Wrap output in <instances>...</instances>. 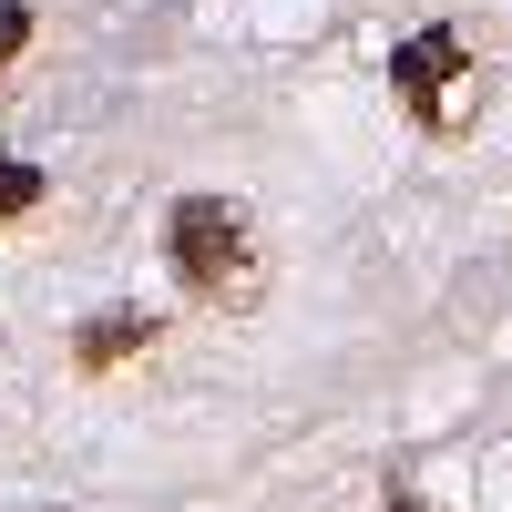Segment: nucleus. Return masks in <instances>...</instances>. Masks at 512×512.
<instances>
[{
	"label": "nucleus",
	"mask_w": 512,
	"mask_h": 512,
	"mask_svg": "<svg viewBox=\"0 0 512 512\" xmlns=\"http://www.w3.org/2000/svg\"><path fill=\"white\" fill-rule=\"evenodd\" d=\"M164 256H175V277L195 297H226L246 277V216L226 195H175V216H164Z\"/></svg>",
	"instance_id": "f257e3e1"
},
{
	"label": "nucleus",
	"mask_w": 512,
	"mask_h": 512,
	"mask_svg": "<svg viewBox=\"0 0 512 512\" xmlns=\"http://www.w3.org/2000/svg\"><path fill=\"white\" fill-rule=\"evenodd\" d=\"M390 72H400V93L420 103V123H451V103H441V82L461 72V41H451V31H420V41H400V62H390Z\"/></svg>",
	"instance_id": "f03ea898"
},
{
	"label": "nucleus",
	"mask_w": 512,
	"mask_h": 512,
	"mask_svg": "<svg viewBox=\"0 0 512 512\" xmlns=\"http://www.w3.org/2000/svg\"><path fill=\"white\" fill-rule=\"evenodd\" d=\"M134 349H154V318H144V308H103L93 328L72 338V359H82V369H123Z\"/></svg>",
	"instance_id": "7ed1b4c3"
},
{
	"label": "nucleus",
	"mask_w": 512,
	"mask_h": 512,
	"mask_svg": "<svg viewBox=\"0 0 512 512\" xmlns=\"http://www.w3.org/2000/svg\"><path fill=\"white\" fill-rule=\"evenodd\" d=\"M41 195H52V185H41V164H21V154H0V226H11V216H31Z\"/></svg>",
	"instance_id": "20e7f679"
},
{
	"label": "nucleus",
	"mask_w": 512,
	"mask_h": 512,
	"mask_svg": "<svg viewBox=\"0 0 512 512\" xmlns=\"http://www.w3.org/2000/svg\"><path fill=\"white\" fill-rule=\"evenodd\" d=\"M21 41H31V11H21V0H0V62H11Z\"/></svg>",
	"instance_id": "39448f33"
}]
</instances>
